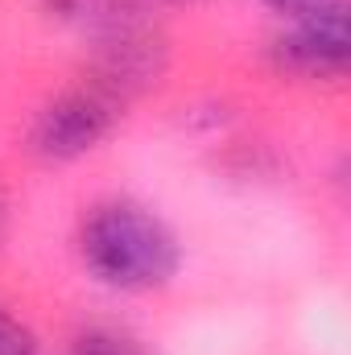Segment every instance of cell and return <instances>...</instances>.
I'll return each mask as SVG.
<instances>
[{"instance_id":"obj_5","label":"cell","mask_w":351,"mask_h":355,"mask_svg":"<svg viewBox=\"0 0 351 355\" xmlns=\"http://www.w3.org/2000/svg\"><path fill=\"white\" fill-rule=\"evenodd\" d=\"M0 355H37L33 335L21 322H12L8 314H0Z\"/></svg>"},{"instance_id":"obj_2","label":"cell","mask_w":351,"mask_h":355,"mask_svg":"<svg viewBox=\"0 0 351 355\" xmlns=\"http://www.w3.org/2000/svg\"><path fill=\"white\" fill-rule=\"evenodd\" d=\"M112 120H116V103L103 91H67L42 112L33 128V149L54 162L83 157L112 132Z\"/></svg>"},{"instance_id":"obj_7","label":"cell","mask_w":351,"mask_h":355,"mask_svg":"<svg viewBox=\"0 0 351 355\" xmlns=\"http://www.w3.org/2000/svg\"><path fill=\"white\" fill-rule=\"evenodd\" d=\"M0 227H4V202H0Z\"/></svg>"},{"instance_id":"obj_3","label":"cell","mask_w":351,"mask_h":355,"mask_svg":"<svg viewBox=\"0 0 351 355\" xmlns=\"http://www.w3.org/2000/svg\"><path fill=\"white\" fill-rule=\"evenodd\" d=\"M277 54L289 71L331 75L348 62V8L343 0H310L293 8L289 33L277 42Z\"/></svg>"},{"instance_id":"obj_4","label":"cell","mask_w":351,"mask_h":355,"mask_svg":"<svg viewBox=\"0 0 351 355\" xmlns=\"http://www.w3.org/2000/svg\"><path fill=\"white\" fill-rule=\"evenodd\" d=\"M75 355H149L141 343H132L128 335L116 331H91L75 343Z\"/></svg>"},{"instance_id":"obj_1","label":"cell","mask_w":351,"mask_h":355,"mask_svg":"<svg viewBox=\"0 0 351 355\" xmlns=\"http://www.w3.org/2000/svg\"><path fill=\"white\" fill-rule=\"evenodd\" d=\"M79 252L95 281L124 293L162 289L178 272L174 232L137 202H99L83 219Z\"/></svg>"},{"instance_id":"obj_6","label":"cell","mask_w":351,"mask_h":355,"mask_svg":"<svg viewBox=\"0 0 351 355\" xmlns=\"http://www.w3.org/2000/svg\"><path fill=\"white\" fill-rule=\"evenodd\" d=\"M268 4H281V8H289V12H293V8H302V4H310V0H268Z\"/></svg>"}]
</instances>
